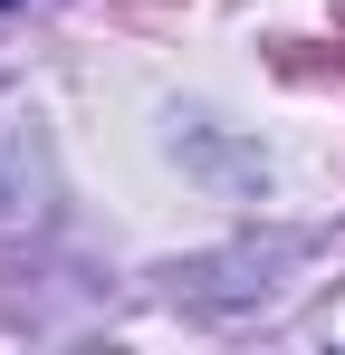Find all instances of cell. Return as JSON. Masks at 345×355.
Returning <instances> with one entry per match:
<instances>
[{
	"instance_id": "1",
	"label": "cell",
	"mask_w": 345,
	"mask_h": 355,
	"mask_svg": "<svg viewBox=\"0 0 345 355\" xmlns=\"http://www.w3.org/2000/svg\"><path fill=\"white\" fill-rule=\"evenodd\" d=\"M0 10H19V0H0Z\"/></svg>"
}]
</instances>
